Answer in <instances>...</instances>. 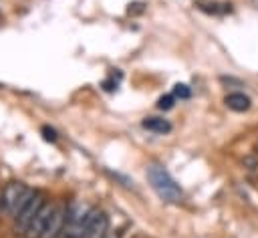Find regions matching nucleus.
Here are the masks:
<instances>
[{"label": "nucleus", "mask_w": 258, "mask_h": 238, "mask_svg": "<svg viewBox=\"0 0 258 238\" xmlns=\"http://www.w3.org/2000/svg\"><path fill=\"white\" fill-rule=\"evenodd\" d=\"M141 125H143L147 131H153V133H159V135L171 131V123H169L167 119H161V117H145Z\"/></svg>", "instance_id": "obj_9"}, {"label": "nucleus", "mask_w": 258, "mask_h": 238, "mask_svg": "<svg viewBox=\"0 0 258 238\" xmlns=\"http://www.w3.org/2000/svg\"><path fill=\"white\" fill-rule=\"evenodd\" d=\"M224 103H226V107H228V109L238 111V113H242V111H248V109H250V97H248V95H244V93H230V95H226Z\"/></svg>", "instance_id": "obj_8"}, {"label": "nucleus", "mask_w": 258, "mask_h": 238, "mask_svg": "<svg viewBox=\"0 0 258 238\" xmlns=\"http://www.w3.org/2000/svg\"><path fill=\"white\" fill-rule=\"evenodd\" d=\"M107 232H109V216L103 210L93 208L89 222L81 232V238H105Z\"/></svg>", "instance_id": "obj_5"}, {"label": "nucleus", "mask_w": 258, "mask_h": 238, "mask_svg": "<svg viewBox=\"0 0 258 238\" xmlns=\"http://www.w3.org/2000/svg\"><path fill=\"white\" fill-rule=\"evenodd\" d=\"M244 165L248 169H254V167H258V159L254 155H248V157H244Z\"/></svg>", "instance_id": "obj_12"}, {"label": "nucleus", "mask_w": 258, "mask_h": 238, "mask_svg": "<svg viewBox=\"0 0 258 238\" xmlns=\"http://www.w3.org/2000/svg\"><path fill=\"white\" fill-rule=\"evenodd\" d=\"M91 212H93V206H89L87 202L71 200L67 204V220H64V230L60 238H81V232L87 226Z\"/></svg>", "instance_id": "obj_3"}, {"label": "nucleus", "mask_w": 258, "mask_h": 238, "mask_svg": "<svg viewBox=\"0 0 258 238\" xmlns=\"http://www.w3.org/2000/svg\"><path fill=\"white\" fill-rule=\"evenodd\" d=\"M173 103H175V95L171 93V95L161 97V99H159V103H157V107H159L161 111H169V109L173 107Z\"/></svg>", "instance_id": "obj_10"}, {"label": "nucleus", "mask_w": 258, "mask_h": 238, "mask_svg": "<svg viewBox=\"0 0 258 238\" xmlns=\"http://www.w3.org/2000/svg\"><path fill=\"white\" fill-rule=\"evenodd\" d=\"M42 133H46L44 137H46V139H50V141H54V139H56V133H54V129H48V127H42Z\"/></svg>", "instance_id": "obj_13"}, {"label": "nucleus", "mask_w": 258, "mask_h": 238, "mask_svg": "<svg viewBox=\"0 0 258 238\" xmlns=\"http://www.w3.org/2000/svg\"><path fill=\"white\" fill-rule=\"evenodd\" d=\"M44 202H46L44 196H42L40 192H34V196H32V198L22 206V210L12 218V230H14L16 234L24 236L26 230H28V226H30V222L34 220V216L38 214V210L42 208Z\"/></svg>", "instance_id": "obj_4"}, {"label": "nucleus", "mask_w": 258, "mask_h": 238, "mask_svg": "<svg viewBox=\"0 0 258 238\" xmlns=\"http://www.w3.org/2000/svg\"><path fill=\"white\" fill-rule=\"evenodd\" d=\"M173 95H175V97H179V99H187V97L191 95V91H189V87H187V85L177 83V85L173 87Z\"/></svg>", "instance_id": "obj_11"}, {"label": "nucleus", "mask_w": 258, "mask_h": 238, "mask_svg": "<svg viewBox=\"0 0 258 238\" xmlns=\"http://www.w3.org/2000/svg\"><path fill=\"white\" fill-rule=\"evenodd\" d=\"M52 208H54V204L48 202V200L42 204V208L38 210V214H36L34 220L30 222V226H28L24 238H40V236H42V232H44V228H46V222H48V218H50V214H52Z\"/></svg>", "instance_id": "obj_7"}, {"label": "nucleus", "mask_w": 258, "mask_h": 238, "mask_svg": "<svg viewBox=\"0 0 258 238\" xmlns=\"http://www.w3.org/2000/svg\"><path fill=\"white\" fill-rule=\"evenodd\" d=\"M64 220H67V206L64 204H54L52 214L46 222V228L40 238H60L64 230Z\"/></svg>", "instance_id": "obj_6"}, {"label": "nucleus", "mask_w": 258, "mask_h": 238, "mask_svg": "<svg viewBox=\"0 0 258 238\" xmlns=\"http://www.w3.org/2000/svg\"><path fill=\"white\" fill-rule=\"evenodd\" d=\"M34 196V190H30L22 182H8L0 194V218H14L22 206Z\"/></svg>", "instance_id": "obj_2"}, {"label": "nucleus", "mask_w": 258, "mask_h": 238, "mask_svg": "<svg viewBox=\"0 0 258 238\" xmlns=\"http://www.w3.org/2000/svg\"><path fill=\"white\" fill-rule=\"evenodd\" d=\"M147 180L151 184V188L155 190V194L167 202V204H179L183 200V192L181 188L177 186V182L169 175V171L159 165V163H149L147 165Z\"/></svg>", "instance_id": "obj_1"}, {"label": "nucleus", "mask_w": 258, "mask_h": 238, "mask_svg": "<svg viewBox=\"0 0 258 238\" xmlns=\"http://www.w3.org/2000/svg\"><path fill=\"white\" fill-rule=\"evenodd\" d=\"M119 236H121V232H119V230H111V228H109V232L105 234V238H119Z\"/></svg>", "instance_id": "obj_14"}]
</instances>
